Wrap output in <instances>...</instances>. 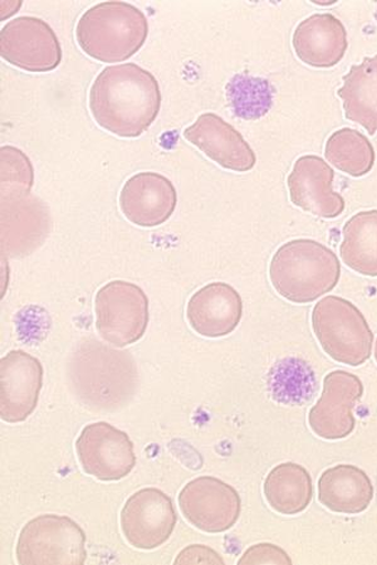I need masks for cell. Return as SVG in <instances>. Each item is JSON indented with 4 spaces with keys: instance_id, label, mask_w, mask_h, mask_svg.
I'll list each match as a JSON object with an SVG mask.
<instances>
[{
    "instance_id": "6da1fadb",
    "label": "cell",
    "mask_w": 377,
    "mask_h": 565,
    "mask_svg": "<svg viewBox=\"0 0 377 565\" xmlns=\"http://www.w3.org/2000/svg\"><path fill=\"white\" fill-rule=\"evenodd\" d=\"M89 111L116 137L139 138L158 118L161 92L151 72L134 64L106 67L89 89Z\"/></svg>"
},
{
    "instance_id": "7a4b0ae2",
    "label": "cell",
    "mask_w": 377,
    "mask_h": 565,
    "mask_svg": "<svg viewBox=\"0 0 377 565\" xmlns=\"http://www.w3.org/2000/svg\"><path fill=\"white\" fill-rule=\"evenodd\" d=\"M69 376L77 396L96 409L128 403L138 385V371L129 353L116 352L97 340H86L72 356Z\"/></svg>"
},
{
    "instance_id": "3957f363",
    "label": "cell",
    "mask_w": 377,
    "mask_h": 565,
    "mask_svg": "<svg viewBox=\"0 0 377 565\" xmlns=\"http://www.w3.org/2000/svg\"><path fill=\"white\" fill-rule=\"evenodd\" d=\"M341 264L334 250L313 239H293L277 249L269 279L283 299L294 303L316 301L335 289Z\"/></svg>"
},
{
    "instance_id": "277c9868",
    "label": "cell",
    "mask_w": 377,
    "mask_h": 565,
    "mask_svg": "<svg viewBox=\"0 0 377 565\" xmlns=\"http://www.w3.org/2000/svg\"><path fill=\"white\" fill-rule=\"evenodd\" d=\"M148 34L147 15L123 2H105L87 9L76 26L79 49L105 64L131 58L147 42Z\"/></svg>"
},
{
    "instance_id": "5b68a950",
    "label": "cell",
    "mask_w": 377,
    "mask_h": 565,
    "mask_svg": "<svg viewBox=\"0 0 377 565\" xmlns=\"http://www.w3.org/2000/svg\"><path fill=\"white\" fill-rule=\"evenodd\" d=\"M312 328L323 352L334 361L360 366L373 353L374 334L352 301L326 296L312 310Z\"/></svg>"
},
{
    "instance_id": "8992f818",
    "label": "cell",
    "mask_w": 377,
    "mask_h": 565,
    "mask_svg": "<svg viewBox=\"0 0 377 565\" xmlns=\"http://www.w3.org/2000/svg\"><path fill=\"white\" fill-rule=\"evenodd\" d=\"M86 558V535L67 516L49 514L32 519L17 543V561L21 565H83Z\"/></svg>"
},
{
    "instance_id": "52a82bcc",
    "label": "cell",
    "mask_w": 377,
    "mask_h": 565,
    "mask_svg": "<svg viewBox=\"0 0 377 565\" xmlns=\"http://www.w3.org/2000/svg\"><path fill=\"white\" fill-rule=\"evenodd\" d=\"M96 328L107 343L123 348L139 342L149 324V299L138 285L111 281L95 298Z\"/></svg>"
},
{
    "instance_id": "ba28073f",
    "label": "cell",
    "mask_w": 377,
    "mask_h": 565,
    "mask_svg": "<svg viewBox=\"0 0 377 565\" xmlns=\"http://www.w3.org/2000/svg\"><path fill=\"white\" fill-rule=\"evenodd\" d=\"M0 55L8 64L32 74L56 70L63 57L56 32L35 17H18L3 26Z\"/></svg>"
},
{
    "instance_id": "9c48e42d",
    "label": "cell",
    "mask_w": 377,
    "mask_h": 565,
    "mask_svg": "<svg viewBox=\"0 0 377 565\" xmlns=\"http://www.w3.org/2000/svg\"><path fill=\"white\" fill-rule=\"evenodd\" d=\"M76 451L83 470L101 481L122 480L137 465L129 435L106 423L86 426L77 439Z\"/></svg>"
},
{
    "instance_id": "30bf717a",
    "label": "cell",
    "mask_w": 377,
    "mask_h": 565,
    "mask_svg": "<svg viewBox=\"0 0 377 565\" xmlns=\"http://www.w3.org/2000/svg\"><path fill=\"white\" fill-rule=\"evenodd\" d=\"M179 507L188 523L204 533H224L238 522L241 500L238 491L219 479L203 477L187 482Z\"/></svg>"
},
{
    "instance_id": "8fae6325",
    "label": "cell",
    "mask_w": 377,
    "mask_h": 565,
    "mask_svg": "<svg viewBox=\"0 0 377 565\" xmlns=\"http://www.w3.org/2000/svg\"><path fill=\"white\" fill-rule=\"evenodd\" d=\"M364 384L357 375L334 371L323 380L321 398L309 414L312 433L327 441L352 435L356 427L354 408L363 398Z\"/></svg>"
},
{
    "instance_id": "7c38bea8",
    "label": "cell",
    "mask_w": 377,
    "mask_h": 565,
    "mask_svg": "<svg viewBox=\"0 0 377 565\" xmlns=\"http://www.w3.org/2000/svg\"><path fill=\"white\" fill-rule=\"evenodd\" d=\"M176 522L172 499L158 489L134 492L121 511V529L126 541L141 551L157 550L166 543Z\"/></svg>"
},
{
    "instance_id": "4fadbf2b",
    "label": "cell",
    "mask_w": 377,
    "mask_h": 565,
    "mask_svg": "<svg viewBox=\"0 0 377 565\" xmlns=\"http://www.w3.org/2000/svg\"><path fill=\"white\" fill-rule=\"evenodd\" d=\"M43 387V366L24 351H12L0 362V417L21 424L37 408Z\"/></svg>"
},
{
    "instance_id": "5bb4252c",
    "label": "cell",
    "mask_w": 377,
    "mask_h": 565,
    "mask_svg": "<svg viewBox=\"0 0 377 565\" xmlns=\"http://www.w3.org/2000/svg\"><path fill=\"white\" fill-rule=\"evenodd\" d=\"M335 172L325 160L304 156L295 161L289 177L291 202L317 217L332 220L345 211L344 196L334 191Z\"/></svg>"
},
{
    "instance_id": "9a60e30c",
    "label": "cell",
    "mask_w": 377,
    "mask_h": 565,
    "mask_svg": "<svg viewBox=\"0 0 377 565\" xmlns=\"http://www.w3.org/2000/svg\"><path fill=\"white\" fill-rule=\"evenodd\" d=\"M185 139L224 169L246 173L254 169L257 157L241 134L220 116L205 113L184 131Z\"/></svg>"
},
{
    "instance_id": "2e32d148",
    "label": "cell",
    "mask_w": 377,
    "mask_h": 565,
    "mask_svg": "<svg viewBox=\"0 0 377 565\" xmlns=\"http://www.w3.org/2000/svg\"><path fill=\"white\" fill-rule=\"evenodd\" d=\"M176 204L174 184L154 172L131 177L120 194V209L126 220L143 228L158 227L169 221Z\"/></svg>"
},
{
    "instance_id": "e0dca14e",
    "label": "cell",
    "mask_w": 377,
    "mask_h": 565,
    "mask_svg": "<svg viewBox=\"0 0 377 565\" xmlns=\"http://www.w3.org/2000/svg\"><path fill=\"white\" fill-rule=\"evenodd\" d=\"M244 317V300L226 282H212L188 300L186 318L196 334L223 338L233 333Z\"/></svg>"
},
{
    "instance_id": "ac0fdd59",
    "label": "cell",
    "mask_w": 377,
    "mask_h": 565,
    "mask_svg": "<svg viewBox=\"0 0 377 565\" xmlns=\"http://www.w3.org/2000/svg\"><path fill=\"white\" fill-rule=\"evenodd\" d=\"M50 230V212L37 196L2 201V248L7 256L31 255L46 241Z\"/></svg>"
},
{
    "instance_id": "d6986e66",
    "label": "cell",
    "mask_w": 377,
    "mask_h": 565,
    "mask_svg": "<svg viewBox=\"0 0 377 565\" xmlns=\"http://www.w3.org/2000/svg\"><path fill=\"white\" fill-rule=\"evenodd\" d=\"M295 55L304 64L330 68L344 58L348 47L343 22L330 13L313 14L302 21L293 34Z\"/></svg>"
},
{
    "instance_id": "ffe728a7",
    "label": "cell",
    "mask_w": 377,
    "mask_h": 565,
    "mask_svg": "<svg viewBox=\"0 0 377 565\" xmlns=\"http://www.w3.org/2000/svg\"><path fill=\"white\" fill-rule=\"evenodd\" d=\"M373 499V482L357 466L337 465L321 475L319 501L334 513L362 514L370 507Z\"/></svg>"
},
{
    "instance_id": "44dd1931",
    "label": "cell",
    "mask_w": 377,
    "mask_h": 565,
    "mask_svg": "<svg viewBox=\"0 0 377 565\" xmlns=\"http://www.w3.org/2000/svg\"><path fill=\"white\" fill-rule=\"evenodd\" d=\"M343 98L348 120L360 124L375 136L377 132V56L365 58L344 77V86L337 92Z\"/></svg>"
},
{
    "instance_id": "7402d4cb",
    "label": "cell",
    "mask_w": 377,
    "mask_h": 565,
    "mask_svg": "<svg viewBox=\"0 0 377 565\" xmlns=\"http://www.w3.org/2000/svg\"><path fill=\"white\" fill-rule=\"evenodd\" d=\"M265 497L277 513L290 516L303 513L313 497L310 472L294 462L276 466L265 481Z\"/></svg>"
},
{
    "instance_id": "603a6c76",
    "label": "cell",
    "mask_w": 377,
    "mask_h": 565,
    "mask_svg": "<svg viewBox=\"0 0 377 565\" xmlns=\"http://www.w3.org/2000/svg\"><path fill=\"white\" fill-rule=\"evenodd\" d=\"M343 262L357 274L377 277V211L354 215L344 227Z\"/></svg>"
},
{
    "instance_id": "cb8c5ba5",
    "label": "cell",
    "mask_w": 377,
    "mask_h": 565,
    "mask_svg": "<svg viewBox=\"0 0 377 565\" xmlns=\"http://www.w3.org/2000/svg\"><path fill=\"white\" fill-rule=\"evenodd\" d=\"M325 156L341 172L360 178L371 172L375 164L373 143L364 134L344 128L332 134L326 142Z\"/></svg>"
},
{
    "instance_id": "d4e9b609",
    "label": "cell",
    "mask_w": 377,
    "mask_h": 565,
    "mask_svg": "<svg viewBox=\"0 0 377 565\" xmlns=\"http://www.w3.org/2000/svg\"><path fill=\"white\" fill-rule=\"evenodd\" d=\"M276 89L268 79L239 74L227 85L233 111L240 119L257 120L271 110Z\"/></svg>"
},
{
    "instance_id": "484cf974",
    "label": "cell",
    "mask_w": 377,
    "mask_h": 565,
    "mask_svg": "<svg viewBox=\"0 0 377 565\" xmlns=\"http://www.w3.org/2000/svg\"><path fill=\"white\" fill-rule=\"evenodd\" d=\"M2 158V201L22 199L30 195L34 184V170L29 157L14 147H3Z\"/></svg>"
},
{
    "instance_id": "4316f807",
    "label": "cell",
    "mask_w": 377,
    "mask_h": 565,
    "mask_svg": "<svg viewBox=\"0 0 377 565\" xmlns=\"http://www.w3.org/2000/svg\"><path fill=\"white\" fill-rule=\"evenodd\" d=\"M239 565H258V564H292L289 554L280 546L269 543L257 544L250 546L238 562Z\"/></svg>"
},
{
    "instance_id": "83f0119b",
    "label": "cell",
    "mask_w": 377,
    "mask_h": 565,
    "mask_svg": "<svg viewBox=\"0 0 377 565\" xmlns=\"http://www.w3.org/2000/svg\"><path fill=\"white\" fill-rule=\"evenodd\" d=\"M175 564H224L218 553L208 546L192 545L184 550L175 561Z\"/></svg>"
},
{
    "instance_id": "f1b7e54d",
    "label": "cell",
    "mask_w": 377,
    "mask_h": 565,
    "mask_svg": "<svg viewBox=\"0 0 377 565\" xmlns=\"http://www.w3.org/2000/svg\"><path fill=\"white\" fill-rule=\"evenodd\" d=\"M375 359H376V363H377V340H376V344H375Z\"/></svg>"
}]
</instances>
